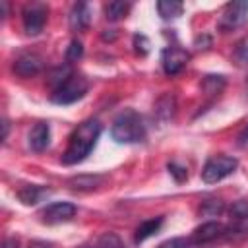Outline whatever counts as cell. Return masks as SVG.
Listing matches in <instances>:
<instances>
[{"instance_id": "cell-1", "label": "cell", "mask_w": 248, "mask_h": 248, "mask_svg": "<svg viewBox=\"0 0 248 248\" xmlns=\"http://www.w3.org/2000/svg\"><path fill=\"white\" fill-rule=\"evenodd\" d=\"M99 136H101L99 120L89 118V120H83L81 124H78V128L68 138V145H66V149L62 153V163L64 165L81 163L91 153V149L95 147Z\"/></svg>"}, {"instance_id": "cell-2", "label": "cell", "mask_w": 248, "mask_h": 248, "mask_svg": "<svg viewBox=\"0 0 248 248\" xmlns=\"http://www.w3.org/2000/svg\"><path fill=\"white\" fill-rule=\"evenodd\" d=\"M110 136L118 143H138L145 138V122L140 112L126 108L118 112L110 124Z\"/></svg>"}, {"instance_id": "cell-3", "label": "cell", "mask_w": 248, "mask_h": 248, "mask_svg": "<svg viewBox=\"0 0 248 248\" xmlns=\"http://www.w3.org/2000/svg\"><path fill=\"white\" fill-rule=\"evenodd\" d=\"M87 87H89L87 79L83 76L72 72L66 79H62L58 85H54V89L50 93V99L56 105H72L87 93Z\"/></svg>"}, {"instance_id": "cell-4", "label": "cell", "mask_w": 248, "mask_h": 248, "mask_svg": "<svg viewBox=\"0 0 248 248\" xmlns=\"http://www.w3.org/2000/svg\"><path fill=\"white\" fill-rule=\"evenodd\" d=\"M238 167V161L234 157L229 155H213L205 161L203 169H202V180L207 184H215L223 178H227L229 174L234 172V169Z\"/></svg>"}, {"instance_id": "cell-5", "label": "cell", "mask_w": 248, "mask_h": 248, "mask_svg": "<svg viewBox=\"0 0 248 248\" xmlns=\"http://www.w3.org/2000/svg\"><path fill=\"white\" fill-rule=\"evenodd\" d=\"M246 19H248V2H244V0L229 2L217 19V29L219 31H232V29L244 25Z\"/></svg>"}, {"instance_id": "cell-6", "label": "cell", "mask_w": 248, "mask_h": 248, "mask_svg": "<svg viewBox=\"0 0 248 248\" xmlns=\"http://www.w3.org/2000/svg\"><path fill=\"white\" fill-rule=\"evenodd\" d=\"M248 234V202H234L229 209V225L225 227V236L242 238Z\"/></svg>"}, {"instance_id": "cell-7", "label": "cell", "mask_w": 248, "mask_h": 248, "mask_svg": "<svg viewBox=\"0 0 248 248\" xmlns=\"http://www.w3.org/2000/svg\"><path fill=\"white\" fill-rule=\"evenodd\" d=\"M48 17V8L43 2H33L27 4L21 12V21H23V29L27 35H37L43 31L45 23Z\"/></svg>"}, {"instance_id": "cell-8", "label": "cell", "mask_w": 248, "mask_h": 248, "mask_svg": "<svg viewBox=\"0 0 248 248\" xmlns=\"http://www.w3.org/2000/svg\"><path fill=\"white\" fill-rule=\"evenodd\" d=\"M76 205L70 202H54L48 203L43 211H41V221L46 225H58V223H66L76 215Z\"/></svg>"}, {"instance_id": "cell-9", "label": "cell", "mask_w": 248, "mask_h": 248, "mask_svg": "<svg viewBox=\"0 0 248 248\" xmlns=\"http://www.w3.org/2000/svg\"><path fill=\"white\" fill-rule=\"evenodd\" d=\"M188 60H190V54L180 46H169L161 54V64H163V70H165L167 76L180 74L186 68Z\"/></svg>"}, {"instance_id": "cell-10", "label": "cell", "mask_w": 248, "mask_h": 248, "mask_svg": "<svg viewBox=\"0 0 248 248\" xmlns=\"http://www.w3.org/2000/svg\"><path fill=\"white\" fill-rule=\"evenodd\" d=\"M14 72L19 76V78H31V76H37L43 68V58L35 52H23L19 54L16 60H14Z\"/></svg>"}, {"instance_id": "cell-11", "label": "cell", "mask_w": 248, "mask_h": 248, "mask_svg": "<svg viewBox=\"0 0 248 248\" xmlns=\"http://www.w3.org/2000/svg\"><path fill=\"white\" fill-rule=\"evenodd\" d=\"M221 236H225V225L219 221H205L192 232L190 240L194 244H207V242H213Z\"/></svg>"}, {"instance_id": "cell-12", "label": "cell", "mask_w": 248, "mask_h": 248, "mask_svg": "<svg viewBox=\"0 0 248 248\" xmlns=\"http://www.w3.org/2000/svg\"><path fill=\"white\" fill-rule=\"evenodd\" d=\"M50 143V128L46 122H37L29 132V147L37 153L45 151Z\"/></svg>"}, {"instance_id": "cell-13", "label": "cell", "mask_w": 248, "mask_h": 248, "mask_svg": "<svg viewBox=\"0 0 248 248\" xmlns=\"http://www.w3.org/2000/svg\"><path fill=\"white\" fill-rule=\"evenodd\" d=\"M91 25V10L85 2H78L70 10V27L74 31H85Z\"/></svg>"}, {"instance_id": "cell-14", "label": "cell", "mask_w": 248, "mask_h": 248, "mask_svg": "<svg viewBox=\"0 0 248 248\" xmlns=\"http://www.w3.org/2000/svg\"><path fill=\"white\" fill-rule=\"evenodd\" d=\"M101 184H103V176H91V174H81V176H74L68 180V186L72 190H81V192L95 190Z\"/></svg>"}, {"instance_id": "cell-15", "label": "cell", "mask_w": 248, "mask_h": 248, "mask_svg": "<svg viewBox=\"0 0 248 248\" xmlns=\"http://www.w3.org/2000/svg\"><path fill=\"white\" fill-rule=\"evenodd\" d=\"M46 194H48V190H45V188H41V186H23V188L17 192V198H19V202L25 203V205H35V203H39Z\"/></svg>"}, {"instance_id": "cell-16", "label": "cell", "mask_w": 248, "mask_h": 248, "mask_svg": "<svg viewBox=\"0 0 248 248\" xmlns=\"http://www.w3.org/2000/svg\"><path fill=\"white\" fill-rule=\"evenodd\" d=\"M163 225V217H155V219H147L143 221L138 229H136V242H143L145 238L153 236Z\"/></svg>"}, {"instance_id": "cell-17", "label": "cell", "mask_w": 248, "mask_h": 248, "mask_svg": "<svg viewBox=\"0 0 248 248\" xmlns=\"http://www.w3.org/2000/svg\"><path fill=\"white\" fill-rule=\"evenodd\" d=\"M182 10H184V6L178 0H161V2H157V12L163 19L178 17L182 14Z\"/></svg>"}, {"instance_id": "cell-18", "label": "cell", "mask_w": 248, "mask_h": 248, "mask_svg": "<svg viewBox=\"0 0 248 248\" xmlns=\"http://www.w3.org/2000/svg\"><path fill=\"white\" fill-rule=\"evenodd\" d=\"M174 108H176V103H174V97H172V95H163V97L155 103V114L159 116V120H169V118H172Z\"/></svg>"}, {"instance_id": "cell-19", "label": "cell", "mask_w": 248, "mask_h": 248, "mask_svg": "<svg viewBox=\"0 0 248 248\" xmlns=\"http://www.w3.org/2000/svg\"><path fill=\"white\" fill-rule=\"evenodd\" d=\"M130 8L132 6L128 2H108V4H105V16L108 21H118V19L126 17Z\"/></svg>"}, {"instance_id": "cell-20", "label": "cell", "mask_w": 248, "mask_h": 248, "mask_svg": "<svg viewBox=\"0 0 248 248\" xmlns=\"http://www.w3.org/2000/svg\"><path fill=\"white\" fill-rule=\"evenodd\" d=\"M223 85H225L223 76H205L203 81H202V89L207 95H219L221 89H223Z\"/></svg>"}, {"instance_id": "cell-21", "label": "cell", "mask_w": 248, "mask_h": 248, "mask_svg": "<svg viewBox=\"0 0 248 248\" xmlns=\"http://www.w3.org/2000/svg\"><path fill=\"white\" fill-rule=\"evenodd\" d=\"M81 54H83L81 43H79V41H72L70 46H68V50H66V60H68V62H74V60L81 58Z\"/></svg>"}, {"instance_id": "cell-22", "label": "cell", "mask_w": 248, "mask_h": 248, "mask_svg": "<svg viewBox=\"0 0 248 248\" xmlns=\"http://www.w3.org/2000/svg\"><path fill=\"white\" fill-rule=\"evenodd\" d=\"M99 248H124L122 246V242H120V238L116 236V234H105L101 240H99Z\"/></svg>"}, {"instance_id": "cell-23", "label": "cell", "mask_w": 248, "mask_h": 248, "mask_svg": "<svg viewBox=\"0 0 248 248\" xmlns=\"http://www.w3.org/2000/svg\"><path fill=\"white\" fill-rule=\"evenodd\" d=\"M134 46H136V52H138V54L145 56V54L149 52V41H147V37L136 35V37H134Z\"/></svg>"}, {"instance_id": "cell-24", "label": "cell", "mask_w": 248, "mask_h": 248, "mask_svg": "<svg viewBox=\"0 0 248 248\" xmlns=\"http://www.w3.org/2000/svg\"><path fill=\"white\" fill-rule=\"evenodd\" d=\"M157 248H188V240L182 238V236H174V238H169V240L161 242Z\"/></svg>"}, {"instance_id": "cell-25", "label": "cell", "mask_w": 248, "mask_h": 248, "mask_svg": "<svg viewBox=\"0 0 248 248\" xmlns=\"http://www.w3.org/2000/svg\"><path fill=\"white\" fill-rule=\"evenodd\" d=\"M234 56H236V60H238L240 64H248V39L242 41V43L236 46Z\"/></svg>"}, {"instance_id": "cell-26", "label": "cell", "mask_w": 248, "mask_h": 248, "mask_svg": "<svg viewBox=\"0 0 248 248\" xmlns=\"http://www.w3.org/2000/svg\"><path fill=\"white\" fill-rule=\"evenodd\" d=\"M223 209H225V205H223V202H219V200L205 202V205H203V211L209 213V215H217V213H221Z\"/></svg>"}, {"instance_id": "cell-27", "label": "cell", "mask_w": 248, "mask_h": 248, "mask_svg": "<svg viewBox=\"0 0 248 248\" xmlns=\"http://www.w3.org/2000/svg\"><path fill=\"white\" fill-rule=\"evenodd\" d=\"M169 172H170V174H172V176H174L178 182H182V180L188 176L186 169H184V167H178L176 163H170V165H169Z\"/></svg>"}, {"instance_id": "cell-28", "label": "cell", "mask_w": 248, "mask_h": 248, "mask_svg": "<svg viewBox=\"0 0 248 248\" xmlns=\"http://www.w3.org/2000/svg\"><path fill=\"white\" fill-rule=\"evenodd\" d=\"M27 248H54V244L46 242V240H31Z\"/></svg>"}, {"instance_id": "cell-29", "label": "cell", "mask_w": 248, "mask_h": 248, "mask_svg": "<svg viewBox=\"0 0 248 248\" xmlns=\"http://www.w3.org/2000/svg\"><path fill=\"white\" fill-rule=\"evenodd\" d=\"M2 248H19V240L14 238V236H8V238H4Z\"/></svg>"}, {"instance_id": "cell-30", "label": "cell", "mask_w": 248, "mask_h": 248, "mask_svg": "<svg viewBox=\"0 0 248 248\" xmlns=\"http://www.w3.org/2000/svg\"><path fill=\"white\" fill-rule=\"evenodd\" d=\"M8 130H10V124H8V120L4 118V120H2V140L8 138Z\"/></svg>"}, {"instance_id": "cell-31", "label": "cell", "mask_w": 248, "mask_h": 248, "mask_svg": "<svg viewBox=\"0 0 248 248\" xmlns=\"http://www.w3.org/2000/svg\"><path fill=\"white\" fill-rule=\"evenodd\" d=\"M81 248H87V246H81Z\"/></svg>"}]
</instances>
